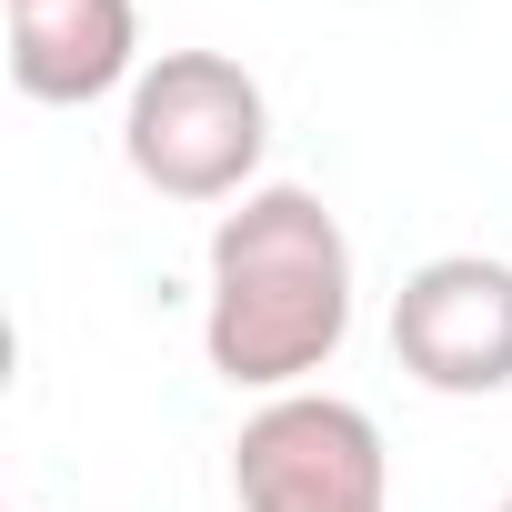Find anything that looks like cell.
Listing matches in <instances>:
<instances>
[{
	"instance_id": "3957f363",
	"label": "cell",
	"mask_w": 512,
	"mask_h": 512,
	"mask_svg": "<svg viewBox=\"0 0 512 512\" xmlns=\"http://www.w3.org/2000/svg\"><path fill=\"white\" fill-rule=\"evenodd\" d=\"M241 512H392V452L382 422L342 392H282L231 442Z\"/></svg>"
},
{
	"instance_id": "6da1fadb",
	"label": "cell",
	"mask_w": 512,
	"mask_h": 512,
	"mask_svg": "<svg viewBox=\"0 0 512 512\" xmlns=\"http://www.w3.org/2000/svg\"><path fill=\"white\" fill-rule=\"evenodd\" d=\"M352 332V241L322 191L262 181L211 221V302L201 352L231 392H302Z\"/></svg>"
},
{
	"instance_id": "7a4b0ae2",
	"label": "cell",
	"mask_w": 512,
	"mask_h": 512,
	"mask_svg": "<svg viewBox=\"0 0 512 512\" xmlns=\"http://www.w3.org/2000/svg\"><path fill=\"white\" fill-rule=\"evenodd\" d=\"M121 151L161 201H241L262 191L251 171L272 151V101L231 51H161L131 81Z\"/></svg>"
},
{
	"instance_id": "277c9868",
	"label": "cell",
	"mask_w": 512,
	"mask_h": 512,
	"mask_svg": "<svg viewBox=\"0 0 512 512\" xmlns=\"http://www.w3.org/2000/svg\"><path fill=\"white\" fill-rule=\"evenodd\" d=\"M392 362L422 392H442V402L512 392V262H492V251H442V262L402 272Z\"/></svg>"
},
{
	"instance_id": "5b68a950",
	"label": "cell",
	"mask_w": 512,
	"mask_h": 512,
	"mask_svg": "<svg viewBox=\"0 0 512 512\" xmlns=\"http://www.w3.org/2000/svg\"><path fill=\"white\" fill-rule=\"evenodd\" d=\"M141 11L131 0H11V81L21 101L81 111L121 81H141Z\"/></svg>"
},
{
	"instance_id": "8992f818",
	"label": "cell",
	"mask_w": 512,
	"mask_h": 512,
	"mask_svg": "<svg viewBox=\"0 0 512 512\" xmlns=\"http://www.w3.org/2000/svg\"><path fill=\"white\" fill-rule=\"evenodd\" d=\"M502 512H512V492H502Z\"/></svg>"
}]
</instances>
